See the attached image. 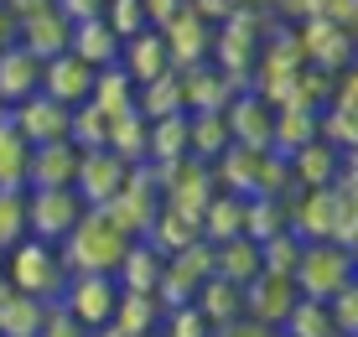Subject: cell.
<instances>
[{"label": "cell", "mask_w": 358, "mask_h": 337, "mask_svg": "<svg viewBox=\"0 0 358 337\" xmlns=\"http://www.w3.org/2000/svg\"><path fill=\"white\" fill-rule=\"evenodd\" d=\"M125 249H130V234L120 229L104 208H83V218L73 223L68 239H63V265H68V275H78V270L115 275V265L125 259Z\"/></svg>", "instance_id": "1"}, {"label": "cell", "mask_w": 358, "mask_h": 337, "mask_svg": "<svg viewBox=\"0 0 358 337\" xmlns=\"http://www.w3.org/2000/svg\"><path fill=\"white\" fill-rule=\"evenodd\" d=\"M6 275H10V291H27V296H42V301H57L68 285V265H63V249L57 244H42V239H21L6 249Z\"/></svg>", "instance_id": "2"}, {"label": "cell", "mask_w": 358, "mask_h": 337, "mask_svg": "<svg viewBox=\"0 0 358 337\" xmlns=\"http://www.w3.org/2000/svg\"><path fill=\"white\" fill-rule=\"evenodd\" d=\"M296 296H312V301H332L343 285H353V249H338L327 239L301 244V259L291 270Z\"/></svg>", "instance_id": "3"}, {"label": "cell", "mask_w": 358, "mask_h": 337, "mask_svg": "<svg viewBox=\"0 0 358 337\" xmlns=\"http://www.w3.org/2000/svg\"><path fill=\"white\" fill-rule=\"evenodd\" d=\"M27 197V234L42 244H63L68 229L83 218V197L73 187H31Z\"/></svg>", "instance_id": "4"}, {"label": "cell", "mask_w": 358, "mask_h": 337, "mask_svg": "<svg viewBox=\"0 0 358 337\" xmlns=\"http://www.w3.org/2000/svg\"><path fill=\"white\" fill-rule=\"evenodd\" d=\"M115 301H120V280H115V275H94V270L68 275L63 296H57V306H63L78 327H89V332L115 322Z\"/></svg>", "instance_id": "5"}, {"label": "cell", "mask_w": 358, "mask_h": 337, "mask_svg": "<svg viewBox=\"0 0 358 337\" xmlns=\"http://www.w3.org/2000/svg\"><path fill=\"white\" fill-rule=\"evenodd\" d=\"M296 52H301L306 68H322V73H343L353 62V31L338 27V21L327 16H306L296 21Z\"/></svg>", "instance_id": "6"}, {"label": "cell", "mask_w": 358, "mask_h": 337, "mask_svg": "<svg viewBox=\"0 0 358 337\" xmlns=\"http://www.w3.org/2000/svg\"><path fill=\"white\" fill-rule=\"evenodd\" d=\"M156 208H162V187H156L151 166H135L130 177H125V187H120V192L104 203V213L115 218L120 229L130 234V239H145V229H151Z\"/></svg>", "instance_id": "7"}, {"label": "cell", "mask_w": 358, "mask_h": 337, "mask_svg": "<svg viewBox=\"0 0 358 337\" xmlns=\"http://www.w3.org/2000/svg\"><path fill=\"white\" fill-rule=\"evenodd\" d=\"M130 161L125 156H115L109 145H94V151H78V171H73V192L83 197V208H104L109 197L125 187L130 177Z\"/></svg>", "instance_id": "8"}, {"label": "cell", "mask_w": 358, "mask_h": 337, "mask_svg": "<svg viewBox=\"0 0 358 337\" xmlns=\"http://www.w3.org/2000/svg\"><path fill=\"white\" fill-rule=\"evenodd\" d=\"M162 42H166V57L171 68H192V62H208L213 57V21H203L192 6H182L171 21H162Z\"/></svg>", "instance_id": "9"}, {"label": "cell", "mask_w": 358, "mask_h": 337, "mask_svg": "<svg viewBox=\"0 0 358 337\" xmlns=\"http://www.w3.org/2000/svg\"><path fill=\"white\" fill-rule=\"evenodd\" d=\"M224 120H229V141L234 145H250V151H270V124H275V104L255 89H239L224 104Z\"/></svg>", "instance_id": "10"}, {"label": "cell", "mask_w": 358, "mask_h": 337, "mask_svg": "<svg viewBox=\"0 0 358 337\" xmlns=\"http://www.w3.org/2000/svg\"><path fill=\"white\" fill-rule=\"evenodd\" d=\"M68 36H73V21L52 6V0H47V6H36V10H27V16H16V42L27 47L31 57H57V52H68Z\"/></svg>", "instance_id": "11"}, {"label": "cell", "mask_w": 358, "mask_h": 337, "mask_svg": "<svg viewBox=\"0 0 358 337\" xmlns=\"http://www.w3.org/2000/svg\"><path fill=\"white\" fill-rule=\"evenodd\" d=\"M10 124L27 135V145L68 141V104H57V99H47L42 89H36L31 99H21V104L10 109Z\"/></svg>", "instance_id": "12"}, {"label": "cell", "mask_w": 358, "mask_h": 337, "mask_svg": "<svg viewBox=\"0 0 358 337\" xmlns=\"http://www.w3.org/2000/svg\"><path fill=\"white\" fill-rule=\"evenodd\" d=\"M296 306V280L291 275H270V270H260L250 285H244V317L265 322V327L280 332V322H286V311Z\"/></svg>", "instance_id": "13"}, {"label": "cell", "mask_w": 358, "mask_h": 337, "mask_svg": "<svg viewBox=\"0 0 358 337\" xmlns=\"http://www.w3.org/2000/svg\"><path fill=\"white\" fill-rule=\"evenodd\" d=\"M94 89V68L73 52H57V57H42V94L57 99V104H83Z\"/></svg>", "instance_id": "14"}, {"label": "cell", "mask_w": 358, "mask_h": 337, "mask_svg": "<svg viewBox=\"0 0 358 337\" xmlns=\"http://www.w3.org/2000/svg\"><path fill=\"white\" fill-rule=\"evenodd\" d=\"M120 68L130 73L135 89H141V83H151V78H162V73L171 68L162 31H156V27H141L135 36H125V42H120Z\"/></svg>", "instance_id": "15"}, {"label": "cell", "mask_w": 358, "mask_h": 337, "mask_svg": "<svg viewBox=\"0 0 358 337\" xmlns=\"http://www.w3.org/2000/svg\"><path fill=\"white\" fill-rule=\"evenodd\" d=\"M36 89H42V57H31L21 42H10L0 52V109H16Z\"/></svg>", "instance_id": "16"}, {"label": "cell", "mask_w": 358, "mask_h": 337, "mask_svg": "<svg viewBox=\"0 0 358 337\" xmlns=\"http://www.w3.org/2000/svg\"><path fill=\"white\" fill-rule=\"evenodd\" d=\"M73 171H78V145H73V141L31 145V161H27V192H31V187H73Z\"/></svg>", "instance_id": "17"}, {"label": "cell", "mask_w": 358, "mask_h": 337, "mask_svg": "<svg viewBox=\"0 0 358 337\" xmlns=\"http://www.w3.org/2000/svg\"><path fill=\"white\" fill-rule=\"evenodd\" d=\"M338 166H343V151H338V145H327V141H306L301 151L286 156L291 187H332Z\"/></svg>", "instance_id": "18"}, {"label": "cell", "mask_w": 358, "mask_h": 337, "mask_svg": "<svg viewBox=\"0 0 358 337\" xmlns=\"http://www.w3.org/2000/svg\"><path fill=\"white\" fill-rule=\"evenodd\" d=\"M162 270H166V254H162V249L145 244V239H130L125 259L115 265V280H120V291H151V296H156Z\"/></svg>", "instance_id": "19"}, {"label": "cell", "mask_w": 358, "mask_h": 337, "mask_svg": "<svg viewBox=\"0 0 358 337\" xmlns=\"http://www.w3.org/2000/svg\"><path fill=\"white\" fill-rule=\"evenodd\" d=\"M306 141H317V109L306 104H275V124H270V151L291 156Z\"/></svg>", "instance_id": "20"}, {"label": "cell", "mask_w": 358, "mask_h": 337, "mask_svg": "<svg viewBox=\"0 0 358 337\" xmlns=\"http://www.w3.org/2000/svg\"><path fill=\"white\" fill-rule=\"evenodd\" d=\"M68 52L83 57V62L99 73V68H109V62H120V36L104 27V16H94V21H78V27H73Z\"/></svg>", "instance_id": "21"}, {"label": "cell", "mask_w": 358, "mask_h": 337, "mask_svg": "<svg viewBox=\"0 0 358 337\" xmlns=\"http://www.w3.org/2000/svg\"><path fill=\"white\" fill-rule=\"evenodd\" d=\"M171 161H187V109L151 120L145 135V166H171Z\"/></svg>", "instance_id": "22"}, {"label": "cell", "mask_w": 358, "mask_h": 337, "mask_svg": "<svg viewBox=\"0 0 358 337\" xmlns=\"http://www.w3.org/2000/svg\"><path fill=\"white\" fill-rule=\"evenodd\" d=\"M213 275H224L234 285H250L260 275V244H255L250 234H234V239L213 244Z\"/></svg>", "instance_id": "23"}, {"label": "cell", "mask_w": 358, "mask_h": 337, "mask_svg": "<svg viewBox=\"0 0 358 337\" xmlns=\"http://www.w3.org/2000/svg\"><path fill=\"white\" fill-rule=\"evenodd\" d=\"M47 306L42 296H27V291H6L0 296V337H36L47 322Z\"/></svg>", "instance_id": "24"}, {"label": "cell", "mask_w": 358, "mask_h": 337, "mask_svg": "<svg viewBox=\"0 0 358 337\" xmlns=\"http://www.w3.org/2000/svg\"><path fill=\"white\" fill-rule=\"evenodd\" d=\"M162 317H166V306L151 291H120V301H115V327L130 337H151L162 327Z\"/></svg>", "instance_id": "25"}, {"label": "cell", "mask_w": 358, "mask_h": 337, "mask_svg": "<svg viewBox=\"0 0 358 337\" xmlns=\"http://www.w3.org/2000/svg\"><path fill=\"white\" fill-rule=\"evenodd\" d=\"M27 161H31V145L10 124V109H6L0 115V187L6 192H27Z\"/></svg>", "instance_id": "26"}, {"label": "cell", "mask_w": 358, "mask_h": 337, "mask_svg": "<svg viewBox=\"0 0 358 337\" xmlns=\"http://www.w3.org/2000/svg\"><path fill=\"white\" fill-rule=\"evenodd\" d=\"M145 135H151V120L141 115V109H125V115H109V151L115 156H125L130 166H145Z\"/></svg>", "instance_id": "27"}, {"label": "cell", "mask_w": 358, "mask_h": 337, "mask_svg": "<svg viewBox=\"0 0 358 337\" xmlns=\"http://www.w3.org/2000/svg\"><path fill=\"white\" fill-rule=\"evenodd\" d=\"M197 229H203L213 244H224V239H234V234H244V197L218 187V192L208 197V208H203V218H197Z\"/></svg>", "instance_id": "28"}, {"label": "cell", "mask_w": 358, "mask_h": 337, "mask_svg": "<svg viewBox=\"0 0 358 337\" xmlns=\"http://www.w3.org/2000/svg\"><path fill=\"white\" fill-rule=\"evenodd\" d=\"M192 306L218 327V322H229V317H239V311H244V285H234V280H224V275H208L203 285H197Z\"/></svg>", "instance_id": "29"}, {"label": "cell", "mask_w": 358, "mask_h": 337, "mask_svg": "<svg viewBox=\"0 0 358 337\" xmlns=\"http://www.w3.org/2000/svg\"><path fill=\"white\" fill-rule=\"evenodd\" d=\"M135 109H141L145 120H162V115H182V78H177V68H166L162 78H151V83H141L135 89Z\"/></svg>", "instance_id": "30"}, {"label": "cell", "mask_w": 358, "mask_h": 337, "mask_svg": "<svg viewBox=\"0 0 358 337\" xmlns=\"http://www.w3.org/2000/svg\"><path fill=\"white\" fill-rule=\"evenodd\" d=\"M89 104H99L104 115H125V109L135 104V83H130V73L120 68V62H109V68H99V73H94Z\"/></svg>", "instance_id": "31"}, {"label": "cell", "mask_w": 358, "mask_h": 337, "mask_svg": "<svg viewBox=\"0 0 358 337\" xmlns=\"http://www.w3.org/2000/svg\"><path fill=\"white\" fill-rule=\"evenodd\" d=\"M280 332L286 337H332V311L327 301H312V296H296V306L286 311V322H280Z\"/></svg>", "instance_id": "32"}, {"label": "cell", "mask_w": 358, "mask_h": 337, "mask_svg": "<svg viewBox=\"0 0 358 337\" xmlns=\"http://www.w3.org/2000/svg\"><path fill=\"white\" fill-rule=\"evenodd\" d=\"M317 141L338 145L343 156L358 145V109H343V104H322L317 109Z\"/></svg>", "instance_id": "33"}, {"label": "cell", "mask_w": 358, "mask_h": 337, "mask_svg": "<svg viewBox=\"0 0 358 337\" xmlns=\"http://www.w3.org/2000/svg\"><path fill=\"white\" fill-rule=\"evenodd\" d=\"M296 259H301V239H296L291 229L270 234V239H260V270H270V275H291Z\"/></svg>", "instance_id": "34"}, {"label": "cell", "mask_w": 358, "mask_h": 337, "mask_svg": "<svg viewBox=\"0 0 358 337\" xmlns=\"http://www.w3.org/2000/svg\"><path fill=\"white\" fill-rule=\"evenodd\" d=\"M21 239H27V197L0 187V254H6L10 244H21Z\"/></svg>", "instance_id": "35"}, {"label": "cell", "mask_w": 358, "mask_h": 337, "mask_svg": "<svg viewBox=\"0 0 358 337\" xmlns=\"http://www.w3.org/2000/svg\"><path fill=\"white\" fill-rule=\"evenodd\" d=\"M162 337H213V322H208L192 301H187V306H166Z\"/></svg>", "instance_id": "36"}, {"label": "cell", "mask_w": 358, "mask_h": 337, "mask_svg": "<svg viewBox=\"0 0 358 337\" xmlns=\"http://www.w3.org/2000/svg\"><path fill=\"white\" fill-rule=\"evenodd\" d=\"M104 27L125 42V36H135L141 27H151V21H145V6H141V0H104Z\"/></svg>", "instance_id": "37"}, {"label": "cell", "mask_w": 358, "mask_h": 337, "mask_svg": "<svg viewBox=\"0 0 358 337\" xmlns=\"http://www.w3.org/2000/svg\"><path fill=\"white\" fill-rule=\"evenodd\" d=\"M327 311H332V327L353 337L358 332V285H343V291L327 301Z\"/></svg>", "instance_id": "38"}, {"label": "cell", "mask_w": 358, "mask_h": 337, "mask_svg": "<svg viewBox=\"0 0 358 337\" xmlns=\"http://www.w3.org/2000/svg\"><path fill=\"white\" fill-rule=\"evenodd\" d=\"M36 337H89V327H78V322H73L68 311L52 301V306H47V322H42V332H36Z\"/></svg>", "instance_id": "39"}, {"label": "cell", "mask_w": 358, "mask_h": 337, "mask_svg": "<svg viewBox=\"0 0 358 337\" xmlns=\"http://www.w3.org/2000/svg\"><path fill=\"white\" fill-rule=\"evenodd\" d=\"M213 337H275V327H265V322H255V317H229V322H218Z\"/></svg>", "instance_id": "40"}, {"label": "cell", "mask_w": 358, "mask_h": 337, "mask_svg": "<svg viewBox=\"0 0 358 337\" xmlns=\"http://www.w3.org/2000/svg\"><path fill=\"white\" fill-rule=\"evenodd\" d=\"M57 10L78 27V21H94V16H104V0H52Z\"/></svg>", "instance_id": "41"}, {"label": "cell", "mask_w": 358, "mask_h": 337, "mask_svg": "<svg viewBox=\"0 0 358 337\" xmlns=\"http://www.w3.org/2000/svg\"><path fill=\"white\" fill-rule=\"evenodd\" d=\"M187 6H192L203 21H213V27H218V21H229L234 10H239V0H187Z\"/></svg>", "instance_id": "42"}, {"label": "cell", "mask_w": 358, "mask_h": 337, "mask_svg": "<svg viewBox=\"0 0 358 337\" xmlns=\"http://www.w3.org/2000/svg\"><path fill=\"white\" fill-rule=\"evenodd\" d=\"M141 6H145V21H151V27H162V21H171L187 0H141Z\"/></svg>", "instance_id": "43"}, {"label": "cell", "mask_w": 358, "mask_h": 337, "mask_svg": "<svg viewBox=\"0 0 358 337\" xmlns=\"http://www.w3.org/2000/svg\"><path fill=\"white\" fill-rule=\"evenodd\" d=\"M10 42H16V16H10V10L0 6V52H6Z\"/></svg>", "instance_id": "44"}, {"label": "cell", "mask_w": 358, "mask_h": 337, "mask_svg": "<svg viewBox=\"0 0 358 337\" xmlns=\"http://www.w3.org/2000/svg\"><path fill=\"white\" fill-rule=\"evenodd\" d=\"M89 337H130V332H120V327H115V322H109V327H94Z\"/></svg>", "instance_id": "45"}, {"label": "cell", "mask_w": 358, "mask_h": 337, "mask_svg": "<svg viewBox=\"0 0 358 337\" xmlns=\"http://www.w3.org/2000/svg\"><path fill=\"white\" fill-rule=\"evenodd\" d=\"M10 291V275H6V254H0V296Z\"/></svg>", "instance_id": "46"}, {"label": "cell", "mask_w": 358, "mask_h": 337, "mask_svg": "<svg viewBox=\"0 0 358 337\" xmlns=\"http://www.w3.org/2000/svg\"><path fill=\"white\" fill-rule=\"evenodd\" d=\"M239 6H270V0H239Z\"/></svg>", "instance_id": "47"}, {"label": "cell", "mask_w": 358, "mask_h": 337, "mask_svg": "<svg viewBox=\"0 0 358 337\" xmlns=\"http://www.w3.org/2000/svg\"><path fill=\"white\" fill-rule=\"evenodd\" d=\"M332 337H348V332H332Z\"/></svg>", "instance_id": "48"}, {"label": "cell", "mask_w": 358, "mask_h": 337, "mask_svg": "<svg viewBox=\"0 0 358 337\" xmlns=\"http://www.w3.org/2000/svg\"><path fill=\"white\" fill-rule=\"evenodd\" d=\"M275 337H286V332H275Z\"/></svg>", "instance_id": "49"}, {"label": "cell", "mask_w": 358, "mask_h": 337, "mask_svg": "<svg viewBox=\"0 0 358 337\" xmlns=\"http://www.w3.org/2000/svg\"><path fill=\"white\" fill-rule=\"evenodd\" d=\"M0 115H6V109H0Z\"/></svg>", "instance_id": "50"}]
</instances>
